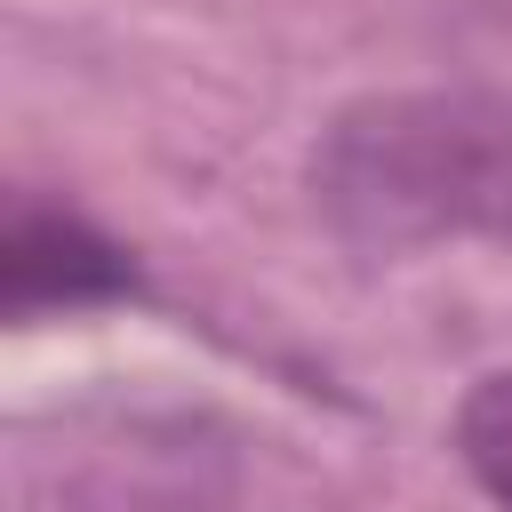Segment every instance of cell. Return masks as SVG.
<instances>
[{
	"label": "cell",
	"mask_w": 512,
	"mask_h": 512,
	"mask_svg": "<svg viewBox=\"0 0 512 512\" xmlns=\"http://www.w3.org/2000/svg\"><path fill=\"white\" fill-rule=\"evenodd\" d=\"M312 200L368 256L432 240L512 248V88H384L344 104L312 144Z\"/></svg>",
	"instance_id": "1"
},
{
	"label": "cell",
	"mask_w": 512,
	"mask_h": 512,
	"mask_svg": "<svg viewBox=\"0 0 512 512\" xmlns=\"http://www.w3.org/2000/svg\"><path fill=\"white\" fill-rule=\"evenodd\" d=\"M120 296H136V256L120 240H104L88 216L48 208V200L8 208V232H0V304H8V320L88 312V304H120Z\"/></svg>",
	"instance_id": "2"
},
{
	"label": "cell",
	"mask_w": 512,
	"mask_h": 512,
	"mask_svg": "<svg viewBox=\"0 0 512 512\" xmlns=\"http://www.w3.org/2000/svg\"><path fill=\"white\" fill-rule=\"evenodd\" d=\"M456 456L464 472L480 480V496L496 512H512V368L480 376L464 400H456Z\"/></svg>",
	"instance_id": "3"
}]
</instances>
